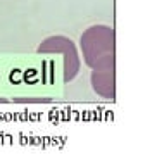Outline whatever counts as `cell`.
<instances>
[{"mask_svg":"<svg viewBox=\"0 0 157 157\" xmlns=\"http://www.w3.org/2000/svg\"><path fill=\"white\" fill-rule=\"evenodd\" d=\"M38 52L40 54H62L64 56V81H73L76 78V74L79 71V56L78 48L66 36H50L43 40L38 45Z\"/></svg>","mask_w":157,"mask_h":157,"instance_id":"cell-2","label":"cell"},{"mask_svg":"<svg viewBox=\"0 0 157 157\" xmlns=\"http://www.w3.org/2000/svg\"><path fill=\"white\" fill-rule=\"evenodd\" d=\"M114 76H116L114 67H109V69H93V73H92L93 90L104 98H114V90H116Z\"/></svg>","mask_w":157,"mask_h":157,"instance_id":"cell-3","label":"cell"},{"mask_svg":"<svg viewBox=\"0 0 157 157\" xmlns=\"http://www.w3.org/2000/svg\"><path fill=\"white\" fill-rule=\"evenodd\" d=\"M81 54L90 69H109L116 62V33L105 24H95L83 31Z\"/></svg>","mask_w":157,"mask_h":157,"instance_id":"cell-1","label":"cell"}]
</instances>
